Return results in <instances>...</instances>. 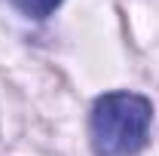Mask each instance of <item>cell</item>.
<instances>
[{
	"mask_svg": "<svg viewBox=\"0 0 159 156\" xmlns=\"http://www.w3.org/2000/svg\"><path fill=\"white\" fill-rule=\"evenodd\" d=\"M153 126L150 98L116 89L95 98L89 113V141L95 156H135L147 147Z\"/></svg>",
	"mask_w": 159,
	"mask_h": 156,
	"instance_id": "cell-1",
	"label": "cell"
},
{
	"mask_svg": "<svg viewBox=\"0 0 159 156\" xmlns=\"http://www.w3.org/2000/svg\"><path fill=\"white\" fill-rule=\"evenodd\" d=\"M12 6L19 9L25 19L43 21V19H49V16L61 6V0H12Z\"/></svg>",
	"mask_w": 159,
	"mask_h": 156,
	"instance_id": "cell-2",
	"label": "cell"
}]
</instances>
